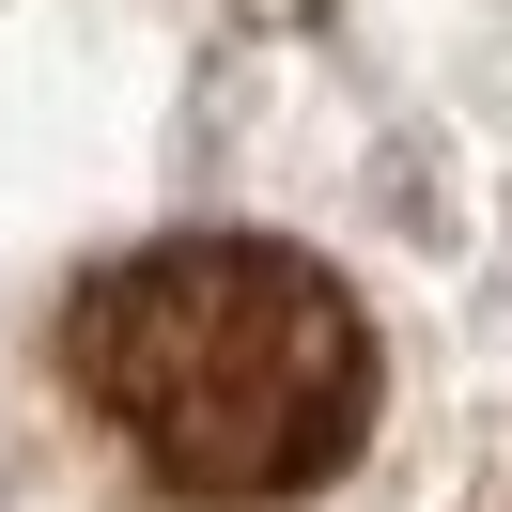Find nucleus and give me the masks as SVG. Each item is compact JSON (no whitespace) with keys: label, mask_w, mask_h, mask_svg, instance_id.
I'll return each instance as SVG.
<instances>
[{"label":"nucleus","mask_w":512,"mask_h":512,"mask_svg":"<svg viewBox=\"0 0 512 512\" xmlns=\"http://www.w3.org/2000/svg\"><path fill=\"white\" fill-rule=\"evenodd\" d=\"M63 357H78V404L125 435V466L202 512L326 497L373 435V311L280 233L125 249L78 295Z\"/></svg>","instance_id":"nucleus-1"}]
</instances>
